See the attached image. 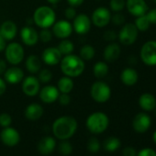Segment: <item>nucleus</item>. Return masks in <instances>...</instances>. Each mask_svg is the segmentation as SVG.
Returning a JSON list of instances; mask_svg holds the SVG:
<instances>
[{
	"label": "nucleus",
	"mask_w": 156,
	"mask_h": 156,
	"mask_svg": "<svg viewBox=\"0 0 156 156\" xmlns=\"http://www.w3.org/2000/svg\"><path fill=\"white\" fill-rule=\"evenodd\" d=\"M136 156H156V151L151 148H144L140 150Z\"/></svg>",
	"instance_id": "obj_42"
},
{
	"label": "nucleus",
	"mask_w": 156,
	"mask_h": 156,
	"mask_svg": "<svg viewBox=\"0 0 156 156\" xmlns=\"http://www.w3.org/2000/svg\"><path fill=\"white\" fill-rule=\"evenodd\" d=\"M111 20L110 10L105 7H99L94 10L91 18V22L98 28L106 27Z\"/></svg>",
	"instance_id": "obj_9"
},
{
	"label": "nucleus",
	"mask_w": 156,
	"mask_h": 156,
	"mask_svg": "<svg viewBox=\"0 0 156 156\" xmlns=\"http://www.w3.org/2000/svg\"><path fill=\"white\" fill-rule=\"evenodd\" d=\"M125 8L128 12L134 17L144 15L149 10L148 4L145 0H126Z\"/></svg>",
	"instance_id": "obj_14"
},
{
	"label": "nucleus",
	"mask_w": 156,
	"mask_h": 156,
	"mask_svg": "<svg viewBox=\"0 0 156 156\" xmlns=\"http://www.w3.org/2000/svg\"><path fill=\"white\" fill-rule=\"evenodd\" d=\"M56 148V140L54 138L51 136L43 137L40 140L37 145V149L39 152L42 155L51 154Z\"/></svg>",
	"instance_id": "obj_20"
},
{
	"label": "nucleus",
	"mask_w": 156,
	"mask_h": 156,
	"mask_svg": "<svg viewBox=\"0 0 156 156\" xmlns=\"http://www.w3.org/2000/svg\"><path fill=\"white\" fill-rule=\"evenodd\" d=\"M139 30L133 23H126L122 26L118 34V38L121 44L129 46L132 45L138 39Z\"/></svg>",
	"instance_id": "obj_7"
},
{
	"label": "nucleus",
	"mask_w": 156,
	"mask_h": 156,
	"mask_svg": "<svg viewBox=\"0 0 156 156\" xmlns=\"http://www.w3.org/2000/svg\"><path fill=\"white\" fill-rule=\"evenodd\" d=\"M91 20L87 14L76 15L73 19V29L77 34L85 35L89 32L91 29Z\"/></svg>",
	"instance_id": "obj_10"
},
{
	"label": "nucleus",
	"mask_w": 156,
	"mask_h": 156,
	"mask_svg": "<svg viewBox=\"0 0 156 156\" xmlns=\"http://www.w3.org/2000/svg\"><path fill=\"white\" fill-rule=\"evenodd\" d=\"M103 38L105 41H114L117 38H118V34L114 31V30H106L103 34Z\"/></svg>",
	"instance_id": "obj_40"
},
{
	"label": "nucleus",
	"mask_w": 156,
	"mask_h": 156,
	"mask_svg": "<svg viewBox=\"0 0 156 156\" xmlns=\"http://www.w3.org/2000/svg\"><path fill=\"white\" fill-rule=\"evenodd\" d=\"M24 48L18 42H11L6 46L5 56L6 60L12 65L20 63L24 59Z\"/></svg>",
	"instance_id": "obj_6"
},
{
	"label": "nucleus",
	"mask_w": 156,
	"mask_h": 156,
	"mask_svg": "<svg viewBox=\"0 0 156 156\" xmlns=\"http://www.w3.org/2000/svg\"><path fill=\"white\" fill-rule=\"evenodd\" d=\"M17 31L18 27L16 23H14L11 20H6L0 27V33H1V35L6 41L13 40L17 35Z\"/></svg>",
	"instance_id": "obj_23"
},
{
	"label": "nucleus",
	"mask_w": 156,
	"mask_h": 156,
	"mask_svg": "<svg viewBox=\"0 0 156 156\" xmlns=\"http://www.w3.org/2000/svg\"><path fill=\"white\" fill-rule=\"evenodd\" d=\"M151 124V117L144 112L138 113L134 117L133 121H132V127H133L134 130L139 133L146 132L149 129Z\"/></svg>",
	"instance_id": "obj_15"
},
{
	"label": "nucleus",
	"mask_w": 156,
	"mask_h": 156,
	"mask_svg": "<svg viewBox=\"0 0 156 156\" xmlns=\"http://www.w3.org/2000/svg\"><path fill=\"white\" fill-rule=\"evenodd\" d=\"M57 88L59 92L63 94H69L73 88V82L72 78L69 76H62L60 78L57 83Z\"/></svg>",
	"instance_id": "obj_27"
},
{
	"label": "nucleus",
	"mask_w": 156,
	"mask_h": 156,
	"mask_svg": "<svg viewBox=\"0 0 156 156\" xmlns=\"http://www.w3.org/2000/svg\"><path fill=\"white\" fill-rule=\"evenodd\" d=\"M4 78L6 83L10 85H16L22 82L24 78V72L21 68L17 66H12L8 68L4 73Z\"/></svg>",
	"instance_id": "obj_16"
},
{
	"label": "nucleus",
	"mask_w": 156,
	"mask_h": 156,
	"mask_svg": "<svg viewBox=\"0 0 156 156\" xmlns=\"http://www.w3.org/2000/svg\"><path fill=\"white\" fill-rule=\"evenodd\" d=\"M0 139L6 146L14 147L19 144L20 140V135L16 129L9 126L2 129L0 133Z\"/></svg>",
	"instance_id": "obj_12"
},
{
	"label": "nucleus",
	"mask_w": 156,
	"mask_h": 156,
	"mask_svg": "<svg viewBox=\"0 0 156 156\" xmlns=\"http://www.w3.org/2000/svg\"><path fill=\"white\" fill-rule=\"evenodd\" d=\"M7 41L3 38V36L1 35V33H0V51H5L6 49V46H7Z\"/></svg>",
	"instance_id": "obj_49"
},
{
	"label": "nucleus",
	"mask_w": 156,
	"mask_h": 156,
	"mask_svg": "<svg viewBox=\"0 0 156 156\" xmlns=\"http://www.w3.org/2000/svg\"><path fill=\"white\" fill-rule=\"evenodd\" d=\"M22 92L28 97H35L39 94L41 89V83L37 77L33 75H30L22 80Z\"/></svg>",
	"instance_id": "obj_11"
},
{
	"label": "nucleus",
	"mask_w": 156,
	"mask_h": 156,
	"mask_svg": "<svg viewBox=\"0 0 156 156\" xmlns=\"http://www.w3.org/2000/svg\"><path fill=\"white\" fill-rule=\"evenodd\" d=\"M146 16L148 20H150L151 24L156 25V9H152L151 10H148L146 13Z\"/></svg>",
	"instance_id": "obj_44"
},
{
	"label": "nucleus",
	"mask_w": 156,
	"mask_h": 156,
	"mask_svg": "<svg viewBox=\"0 0 156 156\" xmlns=\"http://www.w3.org/2000/svg\"><path fill=\"white\" fill-rule=\"evenodd\" d=\"M64 16L67 20H73L76 16V10L73 7H69L64 10Z\"/></svg>",
	"instance_id": "obj_43"
},
{
	"label": "nucleus",
	"mask_w": 156,
	"mask_h": 156,
	"mask_svg": "<svg viewBox=\"0 0 156 156\" xmlns=\"http://www.w3.org/2000/svg\"><path fill=\"white\" fill-rule=\"evenodd\" d=\"M59 153H61L62 156H68L73 152V146L71 142L68 141V140H63L60 142V144L57 147Z\"/></svg>",
	"instance_id": "obj_33"
},
{
	"label": "nucleus",
	"mask_w": 156,
	"mask_h": 156,
	"mask_svg": "<svg viewBox=\"0 0 156 156\" xmlns=\"http://www.w3.org/2000/svg\"><path fill=\"white\" fill-rule=\"evenodd\" d=\"M25 65L30 73H37L41 69V61L37 55H30L26 60Z\"/></svg>",
	"instance_id": "obj_26"
},
{
	"label": "nucleus",
	"mask_w": 156,
	"mask_h": 156,
	"mask_svg": "<svg viewBox=\"0 0 156 156\" xmlns=\"http://www.w3.org/2000/svg\"><path fill=\"white\" fill-rule=\"evenodd\" d=\"M43 108L38 104V103H32V104H30L26 109H25V117L27 119L29 120H31V121H35V120H38L40 119L42 115H43Z\"/></svg>",
	"instance_id": "obj_24"
},
{
	"label": "nucleus",
	"mask_w": 156,
	"mask_h": 156,
	"mask_svg": "<svg viewBox=\"0 0 156 156\" xmlns=\"http://www.w3.org/2000/svg\"><path fill=\"white\" fill-rule=\"evenodd\" d=\"M90 95L96 102L105 103L108 101L111 97V89L107 83L103 81H97L91 87Z\"/></svg>",
	"instance_id": "obj_5"
},
{
	"label": "nucleus",
	"mask_w": 156,
	"mask_h": 156,
	"mask_svg": "<svg viewBox=\"0 0 156 156\" xmlns=\"http://www.w3.org/2000/svg\"><path fill=\"white\" fill-rule=\"evenodd\" d=\"M38 79H39L40 83L48 84L52 79V73L49 69L40 70L39 71V75H38Z\"/></svg>",
	"instance_id": "obj_34"
},
{
	"label": "nucleus",
	"mask_w": 156,
	"mask_h": 156,
	"mask_svg": "<svg viewBox=\"0 0 156 156\" xmlns=\"http://www.w3.org/2000/svg\"><path fill=\"white\" fill-rule=\"evenodd\" d=\"M12 123V118L8 113H2L0 114V126L3 128L9 127Z\"/></svg>",
	"instance_id": "obj_38"
},
{
	"label": "nucleus",
	"mask_w": 156,
	"mask_h": 156,
	"mask_svg": "<svg viewBox=\"0 0 156 156\" xmlns=\"http://www.w3.org/2000/svg\"><path fill=\"white\" fill-rule=\"evenodd\" d=\"M134 25L136 26V28L139 31L144 32V31H147L149 30V28L151 26V22L148 20L146 14H144V15L136 17V20L134 21Z\"/></svg>",
	"instance_id": "obj_29"
},
{
	"label": "nucleus",
	"mask_w": 156,
	"mask_h": 156,
	"mask_svg": "<svg viewBox=\"0 0 156 156\" xmlns=\"http://www.w3.org/2000/svg\"><path fill=\"white\" fill-rule=\"evenodd\" d=\"M41 60L48 65H56L62 60V54L57 47H48L42 51Z\"/></svg>",
	"instance_id": "obj_18"
},
{
	"label": "nucleus",
	"mask_w": 156,
	"mask_h": 156,
	"mask_svg": "<svg viewBox=\"0 0 156 156\" xmlns=\"http://www.w3.org/2000/svg\"><path fill=\"white\" fill-rule=\"evenodd\" d=\"M87 150L91 153L98 152L99 150H100V142H99V140L95 137L90 138L88 140V141H87Z\"/></svg>",
	"instance_id": "obj_36"
},
{
	"label": "nucleus",
	"mask_w": 156,
	"mask_h": 156,
	"mask_svg": "<svg viewBox=\"0 0 156 156\" xmlns=\"http://www.w3.org/2000/svg\"><path fill=\"white\" fill-rule=\"evenodd\" d=\"M85 0H67L68 4L71 6V7H79L80 5H82L84 3Z\"/></svg>",
	"instance_id": "obj_46"
},
{
	"label": "nucleus",
	"mask_w": 156,
	"mask_h": 156,
	"mask_svg": "<svg viewBox=\"0 0 156 156\" xmlns=\"http://www.w3.org/2000/svg\"><path fill=\"white\" fill-rule=\"evenodd\" d=\"M77 127V121L73 117L62 116L54 120L52 124V133L61 140H69L76 132Z\"/></svg>",
	"instance_id": "obj_1"
},
{
	"label": "nucleus",
	"mask_w": 156,
	"mask_h": 156,
	"mask_svg": "<svg viewBox=\"0 0 156 156\" xmlns=\"http://www.w3.org/2000/svg\"><path fill=\"white\" fill-rule=\"evenodd\" d=\"M55 20L54 10L48 6L39 7L33 14V21L41 29H49L54 24Z\"/></svg>",
	"instance_id": "obj_3"
},
{
	"label": "nucleus",
	"mask_w": 156,
	"mask_h": 156,
	"mask_svg": "<svg viewBox=\"0 0 156 156\" xmlns=\"http://www.w3.org/2000/svg\"><path fill=\"white\" fill-rule=\"evenodd\" d=\"M140 60L148 66L156 65V41L145 42L140 51Z\"/></svg>",
	"instance_id": "obj_8"
},
{
	"label": "nucleus",
	"mask_w": 156,
	"mask_h": 156,
	"mask_svg": "<svg viewBox=\"0 0 156 156\" xmlns=\"http://www.w3.org/2000/svg\"><path fill=\"white\" fill-rule=\"evenodd\" d=\"M40 98L45 104H51L58 99L60 92L57 87L54 86H45L40 89Z\"/></svg>",
	"instance_id": "obj_17"
},
{
	"label": "nucleus",
	"mask_w": 156,
	"mask_h": 156,
	"mask_svg": "<svg viewBox=\"0 0 156 156\" xmlns=\"http://www.w3.org/2000/svg\"><path fill=\"white\" fill-rule=\"evenodd\" d=\"M20 38L22 42L27 46H34L39 41V34L32 27H24L20 30Z\"/></svg>",
	"instance_id": "obj_19"
},
{
	"label": "nucleus",
	"mask_w": 156,
	"mask_h": 156,
	"mask_svg": "<svg viewBox=\"0 0 156 156\" xmlns=\"http://www.w3.org/2000/svg\"><path fill=\"white\" fill-rule=\"evenodd\" d=\"M122 154H123V156H136L137 152H136V150L134 148H132V147H126L123 150Z\"/></svg>",
	"instance_id": "obj_45"
},
{
	"label": "nucleus",
	"mask_w": 156,
	"mask_h": 156,
	"mask_svg": "<svg viewBox=\"0 0 156 156\" xmlns=\"http://www.w3.org/2000/svg\"><path fill=\"white\" fill-rule=\"evenodd\" d=\"M93 73H94V75L97 78H98V79L104 78L108 73V66L107 62H96L93 67Z\"/></svg>",
	"instance_id": "obj_28"
},
{
	"label": "nucleus",
	"mask_w": 156,
	"mask_h": 156,
	"mask_svg": "<svg viewBox=\"0 0 156 156\" xmlns=\"http://www.w3.org/2000/svg\"><path fill=\"white\" fill-rule=\"evenodd\" d=\"M57 49L60 51V52H61L62 55H64L65 56V55L71 54L73 51L74 46H73V43L71 41H69L67 39H63L58 44Z\"/></svg>",
	"instance_id": "obj_31"
},
{
	"label": "nucleus",
	"mask_w": 156,
	"mask_h": 156,
	"mask_svg": "<svg viewBox=\"0 0 156 156\" xmlns=\"http://www.w3.org/2000/svg\"><path fill=\"white\" fill-rule=\"evenodd\" d=\"M60 62L62 73L71 78L80 76L85 70V61L72 53L65 55Z\"/></svg>",
	"instance_id": "obj_2"
},
{
	"label": "nucleus",
	"mask_w": 156,
	"mask_h": 156,
	"mask_svg": "<svg viewBox=\"0 0 156 156\" xmlns=\"http://www.w3.org/2000/svg\"><path fill=\"white\" fill-rule=\"evenodd\" d=\"M7 62L4 59H0V74H4L7 70Z\"/></svg>",
	"instance_id": "obj_48"
},
{
	"label": "nucleus",
	"mask_w": 156,
	"mask_h": 156,
	"mask_svg": "<svg viewBox=\"0 0 156 156\" xmlns=\"http://www.w3.org/2000/svg\"><path fill=\"white\" fill-rule=\"evenodd\" d=\"M120 80H121L122 84H124L125 86L132 87L138 83L139 73L135 69H133L131 67L125 68L120 73Z\"/></svg>",
	"instance_id": "obj_21"
},
{
	"label": "nucleus",
	"mask_w": 156,
	"mask_h": 156,
	"mask_svg": "<svg viewBox=\"0 0 156 156\" xmlns=\"http://www.w3.org/2000/svg\"><path fill=\"white\" fill-rule=\"evenodd\" d=\"M6 89H7V83L4 79L0 77V96L5 93Z\"/></svg>",
	"instance_id": "obj_47"
},
{
	"label": "nucleus",
	"mask_w": 156,
	"mask_h": 156,
	"mask_svg": "<svg viewBox=\"0 0 156 156\" xmlns=\"http://www.w3.org/2000/svg\"><path fill=\"white\" fill-rule=\"evenodd\" d=\"M47 1L50 3V4H52V5H56L58 3H60L62 0H47Z\"/></svg>",
	"instance_id": "obj_50"
},
{
	"label": "nucleus",
	"mask_w": 156,
	"mask_h": 156,
	"mask_svg": "<svg viewBox=\"0 0 156 156\" xmlns=\"http://www.w3.org/2000/svg\"><path fill=\"white\" fill-rule=\"evenodd\" d=\"M59 103L62 106H68L71 103V97L69 96V94H63L62 93L61 95H59L58 99Z\"/></svg>",
	"instance_id": "obj_41"
},
{
	"label": "nucleus",
	"mask_w": 156,
	"mask_h": 156,
	"mask_svg": "<svg viewBox=\"0 0 156 156\" xmlns=\"http://www.w3.org/2000/svg\"><path fill=\"white\" fill-rule=\"evenodd\" d=\"M154 109H155V115H156V108H155Z\"/></svg>",
	"instance_id": "obj_52"
},
{
	"label": "nucleus",
	"mask_w": 156,
	"mask_h": 156,
	"mask_svg": "<svg viewBox=\"0 0 156 156\" xmlns=\"http://www.w3.org/2000/svg\"><path fill=\"white\" fill-rule=\"evenodd\" d=\"M120 147V140L116 137H109L104 141V149L107 151L113 152Z\"/></svg>",
	"instance_id": "obj_32"
},
{
	"label": "nucleus",
	"mask_w": 156,
	"mask_h": 156,
	"mask_svg": "<svg viewBox=\"0 0 156 156\" xmlns=\"http://www.w3.org/2000/svg\"><path fill=\"white\" fill-rule=\"evenodd\" d=\"M126 7V0H110L109 8L113 12H120Z\"/></svg>",
	"instance_id": "obj_35"
},
{
	"label": "nucleus",
	"mask_w": 156,
	"mask_h": 156,
	"mask_svg": "<svg viewBox=\"0 0 156 156\" xmlns=\"http://www.w3.org/2000/svg\"><path fill=\"white\" fill-rule=\"evenodd\" d=\"M96 54V51L95 48L92 45L89 44H86L84 45L79 51V56L82 60L84 61H90L95 57Z\"/></svg>",
	"instance_id": "obj_30"
},
{
	"label": "nucleus",
	"mask_w": 156,
	"mask_h": 156,
	"mask_svg": "<svg viewBox=\"0 0 156 156\" xmlns=\"http://www.w3.org/2000/svg\"><path fill=\"white\" fill-rule=\"evenodd\" d=\"M153 1H154V3L156 4V0H153Z\"/></svg>",
	"instance_id": "obj_53"
},
{
	"label": "nucleus",
	"mask_w": 156,
	"mask_h": 156,
	"mask_svg": "<svg viewBox=\"0 0 156 156\" xmlns=\"http://www.w3.org/2000/svg\"><path fill=\"white\" fill-rule=\"evenodd\" d=\"M121 49L120 46L116 42H111L110 44L107 45L103 51V57L108 62H113L117 61L120 55Z\"/></svg>",
	"instance_id": "obj_22"
},
{
	"label": "nucleus",
	"mask_w": 156,
	"mask_h": 156,
	"mask_svg": "<svg viewBox=\"0 0 156 156\" xmlns=\"http://www.w3.org/2000/svg\"><path fill=\"white\" fill-rule=\"evenodd\" d=\"M51 39H52V31H51L49 29H41V30L39 33V40H41L44 43H47L51 41Z\"/></svg>",
	"instance_id": "obj_37"
},
{
	"label": "nucleus",
	"mask_w": 156,
	"mask_h": 156,
	"mask_svg": "<svg viewBox=\"0 0 156 156\" xmlns=\"http://www.w3.org/2000/svg\"><path fill=\"white\" fill-rule=\"evenodd\" d=\"M125 17L124 15L120 14L119 12H116L115 15L111 16V20L112 23L116 26H121V25H124L125 24Z\"/></svg>",
	"instance_id": "obj_39"
},
{
	"label": "nucleus",
	"mask_w": 156,
	"mask_h": 156,
	"mask_svg": "<svg viewBox=\"0 0 156 156\" xmlns=\"http://www.w3.org/2000/svg\"><path fill=\"white\" fill-rule=\"evenodd\" d=\"M109 125L108 117L100 111L94 112L90 114L86 121V126L87 129L94 134H100L104 132Z\"/></svg>",
	"instance_id": "obj_4"
},
{
	"label": "nucleus",
	"mask_w": 156,
	"mask_h": 156,
	"mask_svg": "<svg viewBox=\"0 0 156 156\" xmlns=\"http://www.w3.org/2000/svg\"><path fill=\"white\" fill-rule=\"evenodd\" d=\"M152 138H153V141H154V142L156 143V131H155V132L153 133V137H152Z\"/></svg>",
	"instance_id": "obj_51"
},
{
	"label": "nucleus",
	"mask_w": 156,
	"mask_h": 156,
	"mask_svg": "<svg viewBox=\"0 0 156 156\" xmlns=\"http://www.w3.org/2000/svg\"><path fill=\"white\" fill-rule=\"evenodd\" d=\"M139 105L144 111H151L156 108V98L152 94L144 93L139 98Z\"/></svg>",
	"instance_id": "obj_25"
},
{
	"label": "nucleus",
	"mask_w": 156,
	"mask_h": 156,
	"mask_svg": "<svg viewBox=\"0 0 156 156\" xmlns=\"http://www.w3.org/2000/svg\"><path fill=\"white\" fill-rule=\"evenodd\" d=\"M73 25L68 20H59L52 25V34L61 40L67 39L73 32Z\"/></svg>",
	"instance_id": "obj_13"
}]
</instances>
